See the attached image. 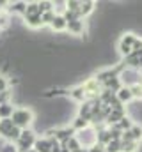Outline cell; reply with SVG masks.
Listing matches in <instances>:
<instances>
[{"instance_id":"30bf717a","label":"cell","mask_w":142,"mask_h":152,"mask_svg":"<svg viewBox=\"0 0 142 152\" xmlns=\"http://www.w3.org/2000/svg\"><path fill=\"white\" fill-rule=\"evenodd\" d=\"M92 9H94V2H80V9H78V16L82 18V16H87V14H91L92 12Z\"/></svg>"},{"instance_id":"7402d4cb","label":"cell","mask_w":142,"mask_h":152,"mask_svg":"<svg viewBox=\"0 0 142 152\" xmlns=\"http://www.w3.org/2000/svg\"><path fill=\"white\" fill-rule=\"evenodd\" d=\"M130 134H132L133 142H135V140H139V138H142V127H132Z\"/></svg>"},{"instance_id":"83f0119b","label":"cell","mask_w":142,"mask_h":152,"mask_svg":"<svg viewBox=\"0 0 142 152\" xmlns=\"http://www.w3.org/2000/svg\"><path fill=\"white\" fill-rule=\"evenodd\" d=\"M0 32H2V25H0Z\"/></svg>"},{"instance_id":"277c9868","label":"cell","mask_w":142,"mask_h":152,"mask_svg":"<svg viewBox=\"0 0 142 152\" xmlns=\"http://www.w3.org/2000/svg\"><path fill=\"white\" fill-rule=\"evenodd\" d=\"M135 41H137V37L133 34H126L124 37L121 39V42H119V51L123 55H132V48H133Z\"/></svg>"},{"instance_id":"44dd1931","label":"cell","mask_w":142,"mask_h":152,"mask_svg":"<svg viewBox=\"0 0 142 152\" xmlns=\"http://www.w3.org/2000/svg\"><path fill=\"white\" fill-rule=\"evenodd\" d=\"M119 129H132L133 126H132V122H130V118H126V117H123L121 120H119V126H117Z\"/></svg>"},{"instance_id":"ac0fdd59","label":"cell","mask_w":142,"mask_h":152,"mask_svg":"<svg viewBox=\"0 0 142 152\" xmlns=\"http://www.w3.org/2000/svg\"><path fill=\"white\" fill-rule=\"evenodd\" d=\"M0 152H18V149H16V145H14V143L4 142V143L0 145Z\"/></svg>"},{"instance_id":"4316f807","label":"cell","mask_w":142,"mask_h":152,"mask_svg":"<svg viewBox=\"0 0 142 152\" xmlns=\"http://www.w3.org/2000/svg\"><path fill=\"white\" fill-rule=\"evenodd\" d=\"M29 152H36V151H34V149H32V151H29Z\"/></svg>"},{"instance_id":"4fadbf2b","label":"cell","mask_w":142,"mask_h":152,"mask_svg":"<svg viewBox=\"0 0 142 152\" xmlns=\"http://www.w3.org/2000/svg\"><path fill=\"white\" fill-rule=\"evenodd\" d=\"M70 96L75 99V101H84V99H85V92H84L82 85H80V87H75V88L70 92Z\"/></svg>"},{"instance_id":"3957f363","label":"cell","mask_w":142,"mask_h":152,"mask_svg":"<svg viewBox=\"0 0 142 152\" xmlns=\"http://www.w3.org/2000/svg\"><path fill=\"white\" fill-rule=\"evenodd\" d=\"M53 143H57L55 142V138H52V136H43V138H36L34 142V149L36 152H50L52 151V145Z\"/></svg>"},{"instance_id":"d4e9b609","label":"cell","mask_w":142,"mask_h":152,"mask_svg":"<svg viewBox=\"0 0 142 152\" xmlns=\"http://www.w3.org/2000/svg\"><path fill=\"white\" fill-rule=\"evenodd\" d=\"M130 90H132V96H133V97H142V87L141 85H135V87H132Z\"/></svg>"},{"instance_id":"8fae6325","label":"cell","mask_w":142,"mask_h":152,"mask_svg":"<svg viewBox=\"0 0 142 152\" xmlns=\"http://www.w3.org/2000/svg\"><path fill=\"white\" fill-rule=\"evenodd\" d=\"M132 90L128 88V87H124V88H119L117 90V101L119 103H128V101H132Z\"/></svg>"},{"instance_id":"7a4b0ae2","label":"cell","mask_w":142,"mask_h":152,"mask_svg":"<svg viewBox=\"0 0 142 152\" xmlns=\"http://www.w3.org/2000/svg\"><path fill=\"white\" fill-rule=\"evenodd\" d=\"M36 131L30 127V129H23L21 133H20V138L14 142V145H16V149L18 152H29L32 151V147H34V142H36Z\"/></svg>"},{"instance_id":"ba28073f","label":"cell","mask_w":142,"mask_h":152,"mask_svg":"<svg viewBox=\"0 0 142 152\" xmlns=\"http://www.w3.org/2000/svg\"><path fill=\"white\" fill-rule=\"evenodd\" d=\"M13 127H14V124H13L11 118H4V120H0V138L5 140V136L11 133Z\"/></svg>"},{"instance_id":"d6986e66","label":"cell","mask_w":142,"mask_h":152,"mask_svg":"<svg viewBox=\"0 0 142 152\" xmlns=\"http://www.w3.org/2000/svg\"><path fill=\"white\" fill-rule=\"evenodd\" d=\"M64 9L73 11V12H78V9H80V2H78V0H70V2H66V7H64Z\"/></svg>"},{"instance_id":"6da1fadb","label":"cell","mask_w":142,"mask_h":152,"mask_svg":"<svg viewBox=\"0 0 142 152\" xmlns=\"http://www.w3.org/2000/svg\"><path fill=\"white\" fill-rule=\"evenodd\" d=\"M11 120H13L14 127H18L20 131H23V129H30L34 126L36 115L32 112V108H29V106H16L14 112H13Z\"/></svg>"},{"instance_id":"cb8c5ba5","label":"cell","mask_w":142,"mask_h":152,"mask_svg":"<svg viewBox=\"0 0 142 152\" xmlns=\"http://www.w3.org/2000/svg\"><path fill=\"white\" fill-rule=\"evenodd\" d=\"M101 143H108V142H112V138H110V133L108 131H103V133H100V138H98Z\"/></svg>"},{"instance_id":"5bb4252c","label":"cell","mask_w":142,"mask_h":152,"mask_svg":"<svg viewBox=\"0 0 142 152\" xmlns=\"http://www.w3.org/2000/svg\"><path fill=\"white\" fill-rule=\"evenodd\" d=\"M87 126H89V120H85V118H82V117H76V118L73 120V124H71V127H73V129H78V131L85 129Z\"/></svg>"},{"instance_id":"9a60e30c","label":"cell","mask_w":142,"mask_h":152,"mask_svg":"<svg viewBox=\"0 0 142 152\" xmlns=\"http://www.w3.org/2000/svg\"><path fill=\"white\" fill-rule=\"evenodd\" d=\"M53 18H55V11H48V12H43V14H41L43 25H48V27H50V23L53 21Z\"/></svg>"},{"instance_id":"52a82bcc","label":"cell","mask_w":142,"mask_h":152,"mask_svg":"<svg viewBox=\"0 0 142 152\" xmlns=\"http://www.w3.org/2000/svg\"><path fill=\"white\" fill-rule=\"evenodd\" d=\"M25 25L32 30H37V28H43V21H41V16H25Z\"/></svg>"},{"instance_id":"2e32d148","label":"cell","mask_w":142,"mask_h":152,"mask_svg":"<svg viewBox=\"0 0 142 152\" xmlns=\"http://www.w3.org/2000/svg\"><path fill=\"white\" fill-rule=\"evenodd\" d=\"M123 118V112L121 110H112L110 112V115H108V122L112 124V122H119Z\"/></svg>"},{"instance_id":"484cf974","label":"cell","mask_w":142,"mask_h":152,"mask_svg":"<svg viewBox=\"0 0 142 152\" xmlns=\"http://www.w3.org/2000/svg\"><path fill=\"white\" fill-rule=\"evenodd\" d=\"M4 7H5V2H0V16L4 14Z\"/></svg>"},{"instance_id":"e0dca14e","label":"cell","mask_w":142,"mask_h":152,"mask_svg":"<svg viewBox=\"0 0 142 152\" xmlns=\"http://www.w3.org/2000/svg\"><path fill=\"white\" fill-rule=\"evenodd\" d=\"M121 151V143L117 140H112L106 143V152H119Z\"/></svg>"},{"instance_id":"5b68a950","label":"cell","mask_w":142,"mask_h":152,"mask_svg":"<svg viewBox=\"0 0 142 152\" xmlns=\"http://www.w3.org/2000/svg\"><path fill=\"white\" fill-rule=\"evenodd\" d=\"M66 30L70 32L71 36H80V34H84V21H82V20H73V21H68Z\"/></svg>"},{"instance_id":"8992f818","label":"cell","mask_w":142,"mask_h":152,"mask_svg":"<svg viewBox=\"0 0 142 152\" xmlns=\"http://www.w3.org/2000/svg\"><path fill=\"white\" fill-rule=\"evenodd\" d=\"M66 25H68V21L62 18V14H55L53 21L50 23V28H52L53 32H64V30H66Z\"/></svg>"},{"instance_id":"7c38bea8","label":"cell","mask_w":142,"mask_h":152,"mask_svg":"<svg viewBox=\"0 0 142 152\" xmlns=\"http://www.w3.org/2000/svg\"><path fill=\"white\" fill-rule=\"evenodd\" d=\"M25 16H41V14H39V5H37V2H27V9H25L23 18H25Z\"/></svg>"},{"instance_id":"ffe728a7","label":"cell","mask_w":142,"mask_h":152,"mask_svg":"<svg viewBox=\"0 0 142 152\" xmlns=\"http://www.w3.org/2000/svg\"><path fill=\"white\" fill-rule=\"evenodd\" d=\"M135 149H137V142H126V143H123V147H121L123 152H135Z\"/></svg>"},{"instance_id":"603a6c76","label":"cell","mask_w":142,"mask_h":152,"mask_svg":"<svg viewBox=\"0 0 142 152\" xmlns=\"http://www.w3.org/2000/svg\"><path fill=\"white\" fill-rule=\"evenodd\" d=\"M9 88V83H7V76L0 75V92H5Z\"/></svg>"},{"instance_id":"9c48e42d","label":"cell","mask_w":142,"mask_h":152,"mask_svg":"<svg viewBox=\"0 0 142 152\" xmlns=\"http://www.w3.org/2000/svg\"><path fill=\"white\" fill-rule=\"evenodd\" d=\"M14 108H16L14 103L0 104V120H4V118H11V117H13V112H14Z\"/></svg>"}]
</instances>
